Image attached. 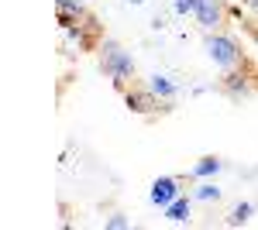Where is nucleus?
<instances>
[{"label": "nucleus", "instance_id": "nucleus-1", "mask_svg": "<svg viewBox=\"0 0 258 230\" xmlns=\"http://www.w3.org/2000/svg\"><path fill=\"white\" fill-rule=\"evenodd\" d=\"M100 69L124 93L127 90V79L135 76V58H131V52H124L117 41H103V48H100Z\"/></svg>", "mask_w": 258, "mask_h": 230}, {"label": "nucleus", "instance_id": "nucleus-2", "mask_svg": "<svg viewBox=\"0 0 258 230\" xmlns=\"http://www.w3.org/2000/svg\"><path fill=\"white\" fill-rule=\"evenodd\" d=\"M207 55L214 58V65H220V69H234L241 62V45L231 38V35L210 31V35H207Z\"/></svg>", "mask_w": 258, "mask_h": 230}, {"label": "nucleus", "instance_id": "nucleus-3", "mask_svg": "<svg viewBox=\"0 0 258 230\" xmlns=\"http://www.w3.org/2000/svg\"><path fill=\"white\" fill-rule=\"evenodd\" d=\"M159 100H162V96L152 93V86H131V90H124V103H127L135 114H155V110H169V107H162Z\"/></svg>", "mask_w": 258, "mask_h": 230}, {"label": "nucleus", "instance_id": "nucleus-4", "mask_svg": "<svg viewBox=\"0 0 258 230\" xmlns=\"http://www.w3.org/2000/svg\"><path fill=\"white\" fill-rule=\"evenodd\" d=\"M197 21L203 31H217L224 18H227V7H224V0H197Z\"/></svg>", "mask_w": 258, "mask_h": 230}, {"label": "nucleus", "instance_id": "nucleus-5", "mask_svg": "<svg viewBox=\"0 0 258 230\" xmlns=\"http://www.w3.org/2000/svg\"><path fill=\"white\" fill-rule=\"evenodd\" d=\"M176 196H182L176 175H162V179H155V182H152V203H155V206H162V210H165Z\"/></svg>", "mask_w": 258, "mask_h": 230}, {"label": "nucleus", "instance_id": "nucleus-6", "mask_svg": "<svg viewBox=\"0 0 258 230\" xmlns=\"http://www.w3.org/2000/svg\"><path fill=\"white\" fill-rule=\"evenodd\" d=\"M55 11H59V24H62V28L86 21V7H83V0H55Z\"/></svg>", "mask_w": 258, "mask_h": 230}, {"label": "nucleus", "instance_id": "nucleus-7", "mask_svg": "<svg viewBox=\"0 0 258 230\" xmlns=\"http://www.w3.org/2000/svg\"><path fill=\"white\" fill-rule=\"evenodd\" d=\"M220 169H224V162L214 158V155H207V158H200L197 165L189 169V179H210V175H217Z\"/></svg>", "mask_w": 258, "mask_h": 230}, {"label": "nucleus", "instance_id": "nucleus-8", "mask_svg": "<svg viewBox=\"0 0 258 230\" xmlns=\"http://www.w3.org/2000/svg\"><path fill=\"white\" fill-rule=\"evenodd\" d=\"M165 216L172 223H189V196H176L169 206H165Z\"/></svg>", "mask_w": 258, "mask_h": 230}, {"label": "nucleus", "instance_id": "nucleus-9", "mask_svg": "<svg viewBox=\"0 0 258 230\" xmlns=\"http://www.w3.org/2000/svg\"><path fill=\"white\" fill-rule=\"evenodd\" d=\"M224 90H227V96H234V100H238V96L251 93V83H248L244 72H231V76L224 79Z\"/></svg>", "mask_w": 258, "mask_h": 230}, {"label": "nucleus", "instance_id": "nucleus-10", "mask_svg": "<svg viewBox=\"0 0 258 230\" xmlns=\"http://www.w3.org/2000/svg\"><path fill=\"white\" fill-rule=\"evenodd\" d=\"M148 86H152V93L162 96V100H172V96H176V83L165 79V76H152V79H148Z\"/></svg>", "mask_w": 258, "mask_h": 230}, {"label": "nucleus", "instance_id": "nucleus-11", "mask_svg": "<svg viewBox=\"0 0 258 230\" xmlns=\"http://www.w3.org/2000/svg\"><path fill=\"white\" fill-rule=\"evenodd\" d=\"M251 213H255L251 203H238V206L231 210V216H227V223H231V227H244V223L251 220Z\"/></svg>", "mask_w": 258, "mask_h": 230}, {"label": "nucleus", "instance_id": "nucleus-12", "mask_svg": "<svg viewBox=\"0 0 258 230\" xmlns=\"http://www.w3.org/2000/svg\"><path fill=\"white\" fill-rule=\"evenodd\" d=\"M193 199H203V203H210V199H214V203H217V199H220V189L214 186V182H207V179H203V182L197 186V192H193Z\"/></svg>", "mask_w": 258, "mask_h": 230}, {"label": "nucleus", "instance_id": "nucleus-13", "mask_svg": "<svg viewBox=\"0 0 258 230\" xmlns=\"http://www.w3.org/2000/svg\"><path fill=\"white\" fill-rule=\"evenodd\" d=\"M107 227H110V230H127V227H131V220H127L124 213H114V216H107Z\"/></svg>", "mask_w": 258, "mask_h": 230}, {"label": "nucleus", "instance_id": "nucleus-14", "mask_svg": "<svg viewBox=\"0 0 258 230\" xmlns=\"http://www.w3.org/2000/svg\"><path fill=\"white\" fill-rule=\"evenodd\" d=\"M172 7H176V14H193L197 11V0H172Z\"/></svg>", "mask_w": 258, "mask_h": 230}, {"label": "nucleus", "instance_id": "nucleus-15", "mask_svg": "<svg viewBox=\"0 0 258 230\" xmlns=\"http://www.w3.org/2000/svg\"><path fill=\"white\" fill-rule=\"evenodd\" d=\"M244 7H248V11H251V14L258 18V0H244Z\"/></svg>", "mask_w": 258, "mask_h": 230}, {"label": "nucleus", "instance_id": "nucleus-16", "mask_svg": "<svg viewBox=\"0 0 258 230\" xmlns=\"http://www.w3.org/2000/svg\"><path fill=\"white\" fill-rule=\"evenodd\" d=\"M131 4H145V0H131Z\"/></svg>", "mask_w": 258, "mask_h": 230}]
</instances>
